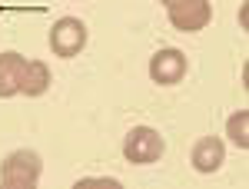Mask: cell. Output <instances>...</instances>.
Here are the masks:
<instances>
[{
  "label": "cell",
  "mask_w": 249,
  "mask_h": 189,
  "mask_svg": "<svg viewBox=\"0 0 249 189\" xmlns=\"http://www.w3.org/2000/svg\"><path fill=\"white\" fill-rule=\"evenodd\" d=\"M43 172V159L37 150H14L0 163V186L3 189H34Z\"/></svg>",
  "instance_id": "cell-1"
},
{
  "label": "cell",
  "mask_w": 249,
  "mask_h": 189,
  "mask_svg": "<svg viewBox=\"0 0 249 189\" xmlns=\"http://www.w3.org/2000/svg\"><path fill=\"white\" fill-rule=\"evenodd\" d=\"M166 153V139L153 126H133L123 136V159L133 166H150Z\"/></svg>",
  "instance_id": "cell-2"
},
{
  "label": "cell",
  "mask_w": 249,
  "mask_h": 189,
  "mask_svg": "<svg viewBox=\"0 0 249 189\" xmlns=\"http://www.w3.org/2000/svg\"><path fill=\"white\" fill-rule=\"evenodd\" d=\"M190 163H193L196 172L213 176V172L226 163V146H223V139H219V136H203V139H196V146H193V153H190Z\"/></svg>",
  "instance_id": "cell-6"
},
{
  "label": "cell",
  "mask_w": 249,
  "mask_h": 189,
  "mask_svg": "<svg viewBox=\"0 0 249 189\" xmlns=\"http://www.w3.org/2000/svg\"><path fill=\"white\" fill-rule=\"evenodd\" d=\"M226 136H230L239 150H249V110H236L226 120Z\"/></svg>",
  "instance_id": "cell-9"
},
{
  "label": "cell",
  "mask_w": 249,
  "mask_h": 189,
  "mask_svg": "<svg viewBox=\"0 0 249 189\" xmlns=\"http://www.w3.org/2000/svg\"><path fill=\"white\" fill-rule=\"evenodd\" d=\"M27 63L30 60L17 53V50H7L0 53V100L20 93V83H23V73H27Z\"/></svg>",
  "instance_id": "cell-7"
},
{
  "label": "cell",
  "mask_w": 249,
  "mask_h": 189,
  "mask_svg": "<svg viewBox=\"0 0 249 189\" xmlns=\"http://www.w3.org/2000/svg\"><path fill=\"white\" fill-rule=\"evenodd\" d=\"M166 10H173V7H183V3H193V0H160Z\"/></svg>",
  "instance_id": "cell-10"
},
{
  "label": "cell",
  "mask_w": 249,
  "mask_h": 189,
  "mask_svg": "<svg viewBox=\"0 0 249 189\" xmlns=\"http://www.w3.org/2000/svg\"><path fill=\"white\" fill-rule=\"evenodd\" d=\"M87 23L80 17H60L53 27H50V50L53 57L60 60H73L80 57V50L87 47Z\"/></svg>",
  "instance_id": "cell-3"
},
{
  "label": "cell",
  "mask_w": 249,
  "mask_h": 189,
  "mask_svg": "<svg viewBox=\"0 0 249 189\" xmlns=\"http://www.w3.org/2000/svg\"><path fill=\"white\" fill-rule=\"evenodd\" d=\"M170 23L179 30V34H199L206 30L213 20V3L210 0H193V3H183V7H173L166 10Z\"/></svg>",
  "instance_id": "cell-5"
},
{
  "label": "cell",
  "mask_w": 249,
  "mask_h": 189,
  "mask_svg": "<svg viewBox=\"0 0 249 189\" xmlns=\"http://www.w3.org/2000/svg\"><path fill=\"white\" fill-rule=\"evenodd\" d=\"M50 67L43 60H30L27 63V73H23V83H20V93L23 96H43L50 90Z\"/></svg>",
  "instance_id": "cell-8"
},
{
  "label": "cell",
  "mask_w": 249,
  "mask_h": 189,
  "mask_svg": "<svg viewBox=\"0 0 249 189\" xmlns=\"http://www.w3.org/2000/svg\"><path fill=\"white\" fill-rule=\"evenodd\" d=\"M186 70H190L186 53L176 50V47H163V50H156L150 57V80L160 83V86H176L186 76Z\"/></svg>",
  "instance_id": "cell-4"
}]
</instances>
